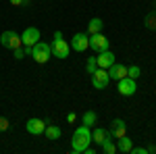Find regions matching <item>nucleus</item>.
Masks as SVG:
<instances>
[{
    "mask_svg": "<svg viewBox=\"0 0 156 154\" xmlns=\"http://www.w3.org/2000/svg\"><path fill=\"white\" fill-rule=\"evenodd\" d=\"M90 144H92V127H85V125L77 127L75 133H73V138H71V152L83 154Z\"/></svg>",
    "mask_w": 156,
    "mask_h": 154,
    "instance_id": "nucleus-1",
    "label": "nucleus"
},
{
    "mask_svg": "<svg viewBox=\"0 0 156 154\" xmlns=\"http://www.w3.org/2000/svg\"><path fill=\"white\" fill-rule=\"evenodd\" d=\"M50 48H52V56H56V59H67L71 52V44H67V40H62L60 31H54V42L50 44Z\"/></svg>",
    "mask_w": 156,
    "mask_h": 154,
    "instance_id": "nucleus-2",
    "label": "nucleus"
},
{
    "mask_svg": "<svg viewBox=\"0 0 156 154\" xmlns=\"http://www.w3.org/2000/svg\"><path fill=\"white\" fill-rule=\"evenodd\" d=\"M50 54H52L50 44H46V42H37L36 46H34V54H31V59L36 60L37 65H44V63H48V60H50Z\"/></svg>",
    "mask_w": 156,
    "mask_h": 154,
    "instance_id": "nucleus-3",
    "label": "nucleus"
},
{
    "mask_svg": "<svg viewBox=\"0 0 156 154\" xmlns=\"http://www.w3.org/2000/svg\"><path fill=\"white\" fill-rule=\"evenodd\" d=\"M0 44L4 48H21L23 46V42H21V36H17V31H11V29H6V31H2L0 34Z\"/></svg>",
    "mask_w": 156,
    "mask_h": 154,
    "instance_id": "nucleus-4",
    "label": "nucleus"
},
{
    "mask_svg": "<svg viewBox=\"0 0 156 154\" xmlns=\"http://www.w3.org/2000/svg\"><path fill=\"white\" fill-rule=\"evenodd\" d=\"M92 77V85L96 88V90H106L108 81H110V75H108L106 69H102V67H98L96 71L90 75Z\"/></svg>",
    "mask_w": 156,
    "mask_h": 154,
    "instance_id": "nucleus-5",
    "label": "nucleus"
},
{
    "mask_svg": "<svg viewBox=\"0 0 156 154\" xmlns=\"http://www.w3.org/2000/svg\"><path fill=\"white\" fill-rule=\"evenodd\" d=\"M117 90H119L121 96H133L135 92H137L135 79H131V77H123V79H119V83H117Z\"/></svg>",
    "mask_w": 156,
    "mask_h": 154,
    "instance_id": "nucleus-6",
    "label": "nucleus"
},
{
    "mask_svg": "<svg viewBox=\"0 0 156 154\" xmlns=\"http://www.w3.org/2000/svg\"><path fill=\"white\" fill-rule=\"evenodd\" d=\"M90 48L94 50V52H102V50H108V38L102 36V31L100 34H92L90 36Z\"/></svg>",
    "mask_w": 156,
    "mask_h": 154,
    "instance_id": "nucleus-7",
    "label": "nucleus"
},
{
    "mask_svg": "<svg viewBox=\"0 0 156 154\" xmlns=\"http://www.w3.org/2000/svg\"><path fill=\"white\" fill-rule=\"evenodd\" d=\"M71 48L73 50H77V52H85L87 48H90V36L87 34H75L71 38Z\"/></svg>",
    "mask_w": 156,
    "mask_h": 154,
    "instance_id": "nucleus-8",
    "label": "nucleus"
},
{
    "mask_svg": "<svg viewBox=\"0 0 156 154\" xmlns=\"http://www.w3.org/2000/svg\"><path fill=\"white\" fill-rule=\"evenodd\" d=\"M108 133H110L112 140H119V138H123V135H127V123H125L123 119H115V121L110 123Z\"/></svg>",
    "mask_w": 156,
    "mask_h": 154,
    "instance_id": "nucleus-9",
    "label": "nucleus"
},
{
    "mask_svg": "<svg viewBox=\"0 0 156 154\" xmlns=\"http://www.w3.org/2000/svg\"><path fill=\"white\" fill-rule=\"evenodd\" d=\"M21 42H23V46H36L40 42V29L37 27H27L21 34Z\"/></svg>",
    "mask_w": 156,
    "mask_h": 154,
    "instance_id": "nucleus-10",
    "label": "nucleus"
},
{
    "mask_svg": "<svg viewBox=\"0 0 156 154\" xmlns=\"http://www.w3.org/2000/svg\"><path fill=\"white\" fill-rule=\"evenodd\" d=\"M46 125H48L46 121L34 117V119H29V121L25 123V129L29 131L31 135H42V133H44V129H46Z\"/></svg>",
    "mask_w": 156,
    "mask_h": 154,
    "instance_id": "nucleus-11",
    "label": "nucleus"
},
{
    "mask_svg": "<svg viewBox=\"0 0 156 154\" xmlns=\"http://www.w3.org/2000/svg\"><path fill=\"white\" fill-rule=\"evenodd\" d=\"M106 71H108V75H110V79H117V81L123 79V77H127V67H125V65H121V63H117V60L108 67Z\"/></svg>",
    "mask_w": 156,
    "mask_h": 154,
    "instance_id": "nucleus-12",
    "label": "nucleus"
},
{
    "mask_svg": "<svg viewBox=\"0 0 156 154\" xmlns=\"http://www.w3.org/2000/svg\"><path fill=\"white\" fill-rule=\"evenodd\" d=\"M115 60L117 59H115V54H112L110 50H102V52H98V56H96V65L102 67V69H108Z\"/></svg>",
    "mask_w": 156,
    "mask_h": 154,
    "instance_id": "nucleus-13",
    "label": "nucleus"
},
{
    "mask_svg": "<svg viewBox=\"0 0 156 154\" xmlns=\"http://www.w3.org/2000/svg\"><path fill=\"white\" fill-rule=\"evenodd\" d=\"M108 138H110V133L106 129H102V127H94L92 129V142L98 144V146L104 142V140H108Z\"/></svg>",
    "mask_w": 156,
    "mask_h": 154,
    "instance_id": "nucleus-14",
    "label": "nucleus"
},
{
    "mask_svg": "<svg viewBox=\"0 0 156 154\" xmlns=\"http://www.w3.org/2000/svg\"><path fill=\"white\" fill-rule=\"evenodd\" d=\"M131 148H133V140H131V138L123 135V138L117 140V150H119V152L127 154V152H131Z\"/></svg>",
    "mask_w": 156,
    "mask_h": 154,
    "instance_id": "nucleus-15",
    "label": "nucleus"
},
{
    "mask_svg": "<svg viewBox=\"0 0 156 154\" xmlns=\"http://www.w3.org/2000/svg\"><path fill=\"white\" fill-rule=\"evenodd\" d=\"M104 29V21L102 19H98V17H94V19H90V23H87V34L92 36V34H100Z\"/></svg>",
    "mask_w": 156,
    "mask_h": 154,
    "instance_id": "nucleus-16",
    "label": "nucleus"
},
{
    "mask_svg": "<svg viewBox=\"0 0 156 154\" xmlns=\"http://www.w3.org/2000/svg\"><path fill=\"white\" fill-rule=\"evenodd\" d=\"M44 133H46V138H48V140H58L60 135H62L60 127H58V125H52V123H48V125H46Z\"/></svg>",
    "mask_w": 156,
    "mask_h": 154,
    "instance_id": "nucleus-17",
    "label": "nucleus"
},
{
    "mask_svg": "<svg viewBox=\"0 0 156 154\" xmlns=\"http://www.w3.org/2000/svg\"><path fill=\"white\" fill-rule=\"evenodd\" d=\"M144 25H146V29H150V31H156V9H154V11H150L148 15H146Z\"/></svg>",
    "mask_w": 156,
    "mask_h": 154,
    "instance_id": "nucleus-18",
    "label": "nucleus"
},
{
    "mask_svg": "<svg viewBox=\"0 0 156 154\" xmlns=\"http://www.w3.org/2000/svg\"><path fill=\"white\" fill-rule=\"evenodd\" d=\"M96 121H98L96 110H85V113H83V125H85V127H94Z\"/></svg>",
    "mask_w": 156,
    "mask_h": 154,
    "instance_id": "nucleus-19",
    "label": "nucleus"
},
{
    "mask_svg": "<svg viewBox=\"0 0 156 154\" xmlns=\"http://www.w3.org/2000/svg\"><path fill=\"white\" fill-rule=\"evenodd\" d=\"M100 148H102L104 154H115L117 152V142H112V138H108V140H104L100 144Z\"/></svg>",
    "mask_w": 156,
    "mask_h": 154,
    "instance_id": "nucleus-20",
    "label": "nucleus"
},
{
    "mask_svg": "<svg viewBox=\"0 0 156 154\" xmlns=\"http://www.w3.org/2000/svg\"><path fill=\"white\" fill-rule=\"evenodd\" d=\"M142 75V69L137 67V65H131V67H127V77H131V79H137Z\"/></svg>",
    "mask_w": 156,
    "mask_h": 154,
    "instance_id": "nucleus-21",
    "label": "nucleus"
},
{
    "mask_svg": "<svg viewBox=\"0 0 156 154\" xmlns=\"http://www.w3.org/2000/svg\"><path fill=\"white\" fill-rule=\"evenodd\" d=\"M96 69H98L96 56H90V59H87V63H85V73H90V75H92V73L96 71Z\"/></svg>",
    "mask_w": 156,
    "mask_h": 154,
    "instance_id": "nucleus-22",
    "label": "nucleus"
},
{
    "mask_svg": "<svg viewBox=\"0 0 156 154\" xmlns=\"http://www.w3.org/2000/svg\"><path fill=\"white\" fill-rule=\"evenodd\" d=\"M9 127H11V121H9L6 117H0V133H4Z\"/></svg>",
    "mask_w": 156,
    "mask_h": 154,
    "instance_id": "nucleus-23",
    "label": "nucleus"
},
{
    "mask_svg": "<svg viewBox=\"0 0 156 154\" xmlns=\"http://www.w3.org/2000/svg\"><path fill=\"white\" fill-rule=\"evenodd\" d=\"M12 6H29L31 4V0H9Z\"/></svg>",
    "mask_w": 156,
    "mask_h": 154,
    "instance_id": "nucleus-24",
    "label": "nucleus"
},
{
    "mask_svg": "<svg viewBox=\"0 0 156 154\" xmlns=\"http://www.w3.org/2000/svg\"><path fill=\"white\" fill-rule=\"evenodd\" d=\"M15 59H17V60L25 59V50H23V48H15Z\"/></svg>",
    "mask_w": 156,
    "mask_h": 154,
    "instance_id": "nucleus-25",
    "label": "nucleus"
},
{
    "mask_svg": "<svg viewBox=\"0 0 156 154\" xmlns=\"http://www.w3.org/2000/svg\"><path fill=\"white\" fill-rule=\"evenodd\" d=\"M23 50H25V56H31L34 54V46H23Z\"/></svg>",
    "mask_w": 156,
    "mask_h": 154,
    "instance_id": "nucleus-26",
    "label": "nucleus"
},
{
    "mask_svg": "<svg viewBox=\"0 0 156 154\" xmlns=\"http://www.w3.org/2000/svg\"><path fill=\"white\" fill-rule=\"evenodd\" d=\"M67 121H69V123H75V121H77V115H75V113H69V115H67Z\"/></svg>",
    "mask_w": 156,
    "mask_h": 154,
    "instance_id": "nucleus-27",
    "label": "nucleus"
},
{
    "mask_svg": "<svg viewBox=\"0 0 156 154\" xmlns=\"http://www.w3.org/2000/svg\"><path fill=\"white\" fill-rule=\"evenodd\" d=\"M152 6H154V9H156V0H154V2H152Z\"/></svg>",
    "mask_w": 156,
    "mask_h": 154,
    "instance_id": "nucleus-28",
    "label": "nucleus"
}]
</instances>
